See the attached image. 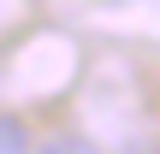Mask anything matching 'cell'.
Masks as SVG:
<instances>
[{"instance_id": "obj_1", "label": "cell", "mask_w": 160, "mask_h": 154, "mask_svg": "<svg viewBox=\"0 0 160 154\" xmlns=\"http://www.w3.org/2000/svg\"><path fill=\"white\" fill-rule=\"evenodd\" d=\"M36 154H101V148H95L83 131H59V137H48V142H42Z\"/></svg>"}, {"instance_id": "obj_2", "label": "cell", "mask_w": 160, "mask_h": 154, "mask_svg": "<svg viewBox=\"0 0 160 154\" xmlns=\"http://www.w3.org/2000/svg\"><path fill=\"white\" fill-rule=\"evenodd\" d=\"M0 154H30V137H24V125H18V119H6V125H0Z\"/></svg>"}]
</instances>
